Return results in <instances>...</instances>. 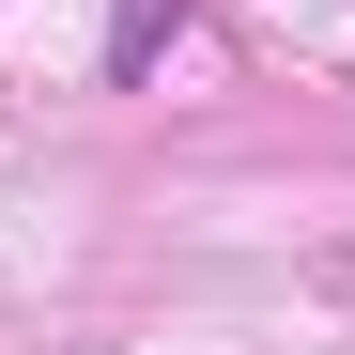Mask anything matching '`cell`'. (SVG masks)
<instances>
[{"instance_id": "obj_1", "label": "cell", "mask_w": 355, "mask_h": 355, "mask_svg": "<svg viewBox=\"0 0 355 355\" xmlns=\"http://www.w3.org/2000/svg\"><path fill=\"white\" fill-rule=\"evenodd\" d=\"M170 31H186V0H124V16H108V78H139Z\"/></svg>"}]
</instances>
